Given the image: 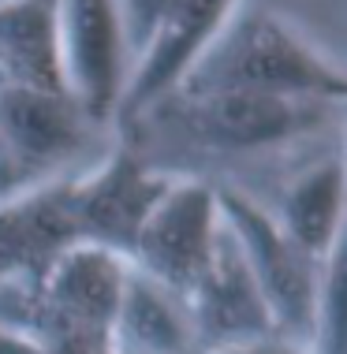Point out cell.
Instances as JSON below:
<instances>
[{
    "label": "cell",
    "instance_id": "6da1fadb",
    "mask_svg": "<svg viewBox=\"0 0 347 354\" xmlns=\"http://www.w3.org/2000/svg\"><path fill=\"white\" fill-rule=\"evenodd\" d=\"M123 280V257L75 246L34 287H0V328L19 332L42 354H109Z\"/></svg>",
    "mask_w": 347,
    "mask_h": 354
},
{
    "label": "cell",
    "instance_id": "7a4b0ae2",
    "mask_svg": "<svg viewBox=\"0 0 347 354\" xmlns=\"http://www.w3.org/2000/svg\"><path fill=\"white\" fill-rule=\"evenodd\" d=\"M183 79L187 93L247 90L317 101L344 97V75L265 12H247L224 34H217L213 49H202Z\"/></svg>",
    "mask_w": 347,
    "mask_h": 354
},
{
    "label": "cell",
    "instance_id": "3957f363",
    "mask_svg": "<svg viewBox=\"0 0 347 354\" xmlns=\"http://www.w3.org/2000/svg\"><path fill=\"white\" fill-rule=\"evenodd\" d=\"M213 194L220 220L235 235L247 269L262 291L269 321H273V336L310 354L329 265H317L314 257H306L284 235L276 216H269L254 198L239 194V190H213Z\"/></svg>",
    "mask_w": 347,
    "mask_h": 354
},
{
    "label": "cell",
    "instance_id": "277c9868",
    "mask_svg": "<svg viewBox=\"0 0 347 354\" xmlns=\"http://www.w3.org/2000/svg\"><path fill=\"white\" fill-rule=\"evenodd\" d=\"M217 227L220 213L213 190L206 183H168L161 202L142 220L127 265L187 302L209 265Z\"/></svg>",
    "mask_w": 347,
    "mask_h": 354
},
{
    "label": "cell",
    "instance_id": "5b68a950",
    "mask_svg": "<svg viewBox=\"0 0 347 354\" xmlns=\"http://www.w3.org/2000/svg\"><path fill=\"white\" fill-rule=\"evenodd\" d=\"M176 123L190 142L217 153H250L281 146L321 123L317 97H276V93L217 90L183 93L176 104Z\"/></svg>",
    "mask_w": 347,
    "mask_h": 354
},
{
    "label": "cell",
    "instance_id": "8992f818",
    "mask_svg": "<svg viewBox=\"0 0 347 354\" xmlns=\"http://www.w3.org/2000/svg\"><path fill=\"white\" fill-rule=\"evenodd\" d=\"M90 120L71 97L0 86V153L15 194L60 179V171L86 149Z\"/></svg>",
    "mask_w": 347,
    "mask_h": 354
},
{
    "label": "cell",
    "instance_id": "52a82bcc",
    "mask_svg": "<svg viewBox=\"0 0 347 354\" xmlns=\"http://www.w3.org/2000/svg\"><path fill=\"white\" fill-rule=\"evenodd\" d=\"M71 179H49L0 198V287H34L67 250L82 246Z\"/></svg>",
    "mask_w": 347,
    "mask_h": 354
},
{
    "label": "cell",
    "instance_id": "ba28073f",
    "mask_svg": "<svg viewBox=\"0 0 347 354\" xmlns=\"http://www.w3.org/2000/svg\"><path fill=\"white\" fill-rule=\"evenodd\" d=\"M183 306L195 321L198 343L206 354L273 339V321H269L262 291H258L254 276L243 261V250H239L235 235L228 232L224 220L217 227L206 272H202V280L195 283V291L187 295Z\"/></svg>",
    "mask_w": 347,
    "mask_h": 354
},
{
    "label": "cell",
    "instance_id": "9c48e42d",
    "mask_svg": "<svg viewBox=\"0 0 347 354\" xmlns=\"http://www.w3.org/2000/svg\"><path fill=\"white\" fill-rule=\"evenodd\" d=\"M64 75L90 123L109 120L123 93V26L116 0H60Z\"/></svg>",
    "mask_w": 347,
    "mask_h": 354
},
{
    "label": "cell",
    "instance_id": "30bf717a",
    "mask_svg": "<svg viewBox=\"0 0 347 354\" xmlns=\"http://www.w3.org/2000/svg\"><path fill=\"white\" fill-rule=\"evenodd\" d=\"M165 190L168 179L153 176L131 153H116L94 176H75L71 194L75 213H79L82 246H101V250L127 261L142 220L150 216V209L161 202Z\"/></svg>",
    "mask_w": 347,
    "mask_h": 354
},
{
    "label": "cell",
    "instance_id": "8fae6325",
    "mask_svg": "<svg viewBox=\"0 0 347 354\" xmlns=\"http://www.w3.org/2000/svg\"><path fill=\"white\" fill-rule=\"evenodd\" d=\"M0 86L71 97L60 49V0L0 4Z\"/></svg>",
    "mask_w": 347,
    "mask_h": 354
},
{
    "label": "cell",
    "instance_id": "7c38bea8",
    "mask_svg": "<svg viewBox=\"0 0 347 354\" xmlns=\"http://www.w3.org/2000/svg\"><path fill=\"white\" fill-rule=\"evenodd\" d=\"M228 8L231 0H168L146 45V64L127 86V112L153 104L187 75L198 53L220 34Z\"/></svg>",
    "mask_w": 347,
    "mask_h": 354
},
{
    "label": "cell",
    "instance_id": "4fadbf2b",
    "mask_svg": "<svg viewBox=\"0 0 347 354\" xmlns=\"http://www.w3.org/2000/svg\"><path fill=\"white\" fill-rule=\"evenodd\" d=\"M109 354H206L183 299L127 265L109 332Z\"/></svg>",
    "mask_w": 347,
    "mask_h": 354
},
{
    "label": "cell",
    "instance_id": "5bb4252c",
    "mask_svg": "<svg viewBox=\"0 0 347 354\" xmlns=\"http://www.w3.org/2000/svg\"><path fill=\"white\" fill-rule=\"evenodd\" d=\"M340 202H344V168L340 160L317 165L284 190V209L276 224L284 235L314 257L317 265H329L336 257V235H340Z\"/></svg>",
    "mask_w": 347,
    "mask_h": 354
},
{
    "label": "cell",
    "instance_id": "9a60e30c",
    "mask_svg": "<svg viewBox=\"0 0 347 354\" xmlns=\"http://www.w3.org/2000/svg\"><path fill=\"white\" fill-rule=\"evenodd\" d=\"M165 4L168 0H116V8H120V26H123V45H127V49H146L150 45Z\"/></svg>",
    "mask_w": 347,
    "mask_h": 354
},
{
    "label": "cell",
    "instance_id": "2e32d148",
    "mask_svg": "<svg viewBox=\"0 0 347 354\" xmlns=\"http://www.w3.org/2000/svg\"><path fill=\"white\" fill-rule=\"evenodd\" d=\"M220 354H306V351H299L292 347V343H284V339H262V343H247V347H235V351H220Z\"/></svg>",
    "mask_w": 347,
    "mask_h": 354
},
{
    "label": "cell",
    "instance_id": "e0dca14e",
    "mask_svg": "<svg viewBox=\"0 0 347 354\" xmlns=\"http://www.w3.org/2000/svg\"><path fill=\"white\" fill-rule=\"evenodd\" d=\"M0 354H42V351H37L30 339H23L19 332L0 328Z\"/></svg>",
    "mask_w": 347,
    "mask_h": 354
},
{
    "label": "cell",
    "instance_id": "ac0fdd59",
    "mask_svg": "<svg viewBox=\"0 0 347 354\" xmlns=\"http://www.w3.org/2000/svg\"><path fill=\"white\" fill-rule=\"evenodd\" d=\"M0 4H4V0H0Z\"/></svg>",
    "mask_w": 347,
    "mask_h": 354
}]
</instances>
